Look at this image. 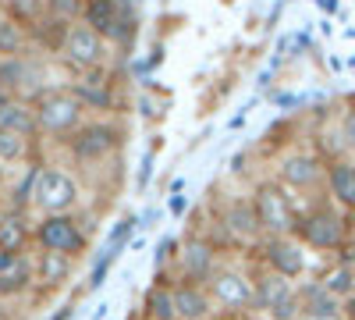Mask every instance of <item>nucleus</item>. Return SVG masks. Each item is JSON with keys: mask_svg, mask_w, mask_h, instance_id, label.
Returning <instances> with one entry per match:
<instances>
[{"mask_svg": "<svg viewBox=\"0 0 355 320\" xmlns=\"http://www.w3.org/2000/svg\"><path fill=\"white\" fill-rule=\"evenodd\" d=\"M125 135H128V128L117 114H110V118H85L61 142V150L71 167H78L82 174H93L117 160V153L125 150Z\"/></svg>", "mask_w": 355, "mask_h": 320, "instance_id": "nucleus-1", "label": "nucleus"}, {"mask_svg": "<svg viewBox=\"0 0 355 320\" xmlns=\"http://www.w3.org/2000/svg\"><path fill=\"white\" fill-rule=\"evenodd\" d=\"M93 217L89 214H40L33 224V249L40 253H61L78 260L89 249V235H93Z\"/></svg>", "mask_w": 355, "mask_h": 320, "instance_id": "nucleus-2", "label": "nucleus"}, {"mask_svg": "<svg viewBox=\"0 0 355 320\" xmlns=\"http://www.w3.org/2000/svg\"><path fill=\"white\" fill-rule=\"evenodd\" d=\"M291 235L299 239L306 249L338 253L348 242V214L338 210L334 203H313L309 210H299Z\"/></svg>", "mask_w": 355, "mask_h": 320, "instance_id": "nucleus-3", "label": "nucleus"}, {"mask_svg": "<svg viewBox=\"0 0 355 320\" xmlns=\"http://www.w3.org/2000/svg\"><path fill=\"white\" fill-rule=\"evenodd\" d=\"M93 33L107 40V47L125 50L139 36V15H135V0H85L82 18Z\"/></svg>", "mask_w": 355, "mask_h": 320, "instance_id": "nucleus-4", "label": "nucleus"}, {"mask_svg": "<svg viewBox=\"0 0 355 320\" xmlns=\"http://www.w3.org/2000/svg\"><path fill=\"white\" fill-rule=\"evenodd\" d=\"M33 110H36L40 139H53V142H64L89 118L85 107L78 103V96L68 90V85H50L40 100H33Z\"/></svg>", "mask_w": 355, "mask_h": 320, "instance_id": "nucleus-5", "label": "nucleus"}, {"mask_svg": "<svg viewBox=\"0 0 355 320\" xmlns=\"http://www.w3.org/2000/svg\"><path fill=\"white\" fill-rule=\"evenodd\" d=\"M82 178L68 164H46L40 167V182H36V199L33 210L36 214H78L82 207Z\"/></svg>", "mask_w": 355, "mask_h": 320, "instance_id": "nucleus-6", "label": "nucleus"}, {"mask_svg": "<svg viewBox=\"0 0 355 320\" xmlns=\"http://www.w3.org/2000/svg\"><path fill=\"white\" fill-rule=\"evenodd\" d=\"M214 296V306L224 320H239V317H252L256 313V278L245 274L242 267L234 264H224L214 271V278L206 281Z\"/></svg>", "mask_w": 355, "mask_h": 320, "instance_id": "nucleus-7", "label": "nucleus"}, {"mask_svg": "<svg viewBox=\"0 0 355 320\" xmlns=\"http://www.w3.org/2000/svg\"><path fill=\"white\" fill-rule=\"evenodd\" d=\"M50 90L46 82V65L36 50H28L21 57H0V93L11 100L33 103Z\"/></svg>", "mask_w": 355, "mask_h": 320, "instance_id": "nucleus-8", "label": "nucleus"}, {"mask_svg": "<svg viewBox=\"0 0 355 320\" xmlns=\"http://www.w3.org/2000/svg\"><path fill=\"white\" fill-rule=\"evenodd\" d=\"M249 196H252V207H256V221H259L263 239H266V235H291L299 210H295L288 189H284L277 178L256 182Z\"/></svg>", "mask_w": 355, "mask_h": 320, "instance_id": "nucleus-9", "label": "nucleus"}, {"mask_svg": "<svg viewBox=\"0 0 355 320\" xmlns=\"http://www.w3.org/2000/svg\"><path fill=\"white\" fill-rule=\"evenodd\" d=\"M68 90L78 96V103L85 107V114L93 118H110V114H121V78L107 68L96 71H82L68 82Z\"/></svg>", "mask_w": 355, "mask_h": 320, "instance_id": "nucleus-10", "label": "nucleus"}, {"mask_svg": "<svg viewBox=\"0 0 355 320\" xmlns=\"http://www.w3.org/2000/svg\"><path fill=\"white\" fill-rule=\"evenodd\" d=\"M210 224H217V231L224 235L227 246H259L263 231L256 221V207H252V196L249 192H234L224 196L220 207L214 210Z\"/></svg>", "mask_w": 355, "mask_h": 320, "instance_id": "nucleus-11", "label": "nucleus"}, {"mask_svg": "<svg viewBox=\"0 0 355 320\" xmlns=\"http://www.w3.org/2000/svg\"><path fill=\"white\" fill-rule=\"evenodd\" d=\"M220 267V249L206 231H189V239H182L178 246V260H174V281H196L206 285L214 278V271Z\"/></svg>", "mask_w": 355, "mask_h": 320, "instance_id": "nucleus-12", "label": "nucleus"}, {"mask_svg": "<svg viewBox=\"0 0 355 320\" xmlns=\"http://www.w3.org/2000/svg\"><path fill=\"white\" fill-rule=\"evenodd\" d=\"M64 61V68L71 75H82V71H96V68H107L110 61V47L100 33H93L85 22H75L68 28V40L61 47V53H57Z\"/></svg>", "mask_w": 355, "mask_h": 320, "instance_id": "nucleus-13", "label": "nucleus"}, {"mask_svg": "<svg viewBox=\"0 0 355 320\" xmlns=\"http://www.w3.org/2000/svg\"><path fill=\"white\" fill-rule=\"evenodd\" d=\"M274 178L291 192H316L327 178V160L316 150H288L277 157Z\"/></svg>", "mask_w": 355, "mask_h": 320, "instance_id": "nucleus-14", "label": "nucleus"}, {"mask_svg": "<svg viewBox=\"0 0 355 320\" xmlns=\"http://www.w3.org/2000/svg\"><path fill=\"white\" fill-rule=\"evenodd\" d=\"M256 253H259L263 271H274V274H281L288 281L306 278L309 256H306V246L295 235H266V239H259Z\"/></svg>", "mask_w": 355, "mask_h": 320, "instance_id": "nucleus-15", "label": "nucleus"}, {"mask_svg": "<svg viewBox=\"0 0 355 320\" xmlns=\"http://www.w3.org/2000/svg\"><path fill=\"white\" fill-rule=\"evenodd\" d=\"M33 253H0V303H15L36 292Z\"/></svg>", "mask_w": 355, "mask_h": 320, "instance_id": "nucleus-16", "label": "nucleus"}, {"mask_svg": "<svg viewBox=\"0 0 355 320\" xmlns=\"http://www.w3.org/2000/svg\"><path fill=\"white\" fill-rule=\"evenodd\" d=\"M33 267H36V296H53L57 288H64L75 274V260L61 253H33Z\"/></svg>", "mask_w": 355, "mask_h": 320, "instance_id": "nucleus-17", "label": "nucleus"}, {"mask_svg": "<svg viewBox=\"0 0 355 320\" xmlns=\"http://www.w3.org/2000/svg\"><path fill=\"white\" fill-rule=\"evenodd\" d=\"M299 303H302V320H345V303L323 288L320 278L299 285Z\"/></svg>", "mask_w": 355, "mask_h": 320, "instance_id": "nucleus-18", "label": "nucleus"}, {"mask_svg": "<svg viewBox=\"0 0 355 320\" xmlns=\"http://www.w3.org/2000/svg\"><path fill=\"white\" fill-rule=\"evenodd\" d=\"M331 203L338 210L352 214L355 210V157H338L327 164V178H323Z\"/></svg>", "mask_w": 355, "mask_h": 320, "instance_id": "nucleus-19", "label": "nucleus"}, {"mask_svg": "<svg viewBox=\"0 0 355 320\" xmlns=\"http://www.w3.org/2000/svg\"><path fill=\"white\" fill-rule=\"evenodd\" d=\"M174 306H178V320H214L217 306L206 285L196 281H174Z\"/></svg>", "mask_w": 355, "mask_h": 320, "instance_id": "nucleus-20", "label": "nucleus"}, {"mask_svg": "<svg viewBox=\"0 0 355 320\" xmlns=\"http://www.w3.org/2000/svg\"><path fill=\"white\" fill-rule=\"evenodd\" d=\"M33 214L8 210L0 217V253H33Z\"/></svg>", "mask_w": 355, "mask_h": 320, "instance_id": "nucleus-21", "label": "nucleus"}, {"mask_svg": "<svg viewBox=\"0 0 355 320\" xmlns=\"http://www.w3.org/2000/svg\"><path fill=\"white\" fill-rule=\"evenodd\" d=\"M142 317L146 320H178V306H174V278L171 274H157V281L146 288L142 296Z\"/></svg>", "mask_w": 355, "mask_h": 320, "instance_id": "nucleus-22", "label": "nucleus"}, {"mask_svg": "<svg viewBox=\"0 0 355 320\" xmlns=\"http://www.w3.org/2000/svg\"><path fill=\"white\" fill-rule=\"evenodd\" d=\"M40 167H43V160H28V164L18 167L15 182H11V189H8V196H4V207H8V210H25V214H33Z\"/></svg>", "mask_w": 355, "mask_h": 320, "instance_id": "nucleus-23", "label": "nucleus"}, {"mask_svg": "<svg viewBox=\"0 0 355 320\" xmlns=\"http://www.w3.org/2000/svg\"><path fill=\"white\" fill-rule=\"evenodd\" d=\"M256 278V313H270L277 303H284L295 288V281H288V278H281V274H274V271H259V274H252Z\"/></svg>", "mask_w": 355, "mask_h": 320, "instance_id": "nucleus-24", "label": "nucleus"}, {"mask_svg": "<svg viewBox=\"0 0 355 320\" xmlns=\"http://www.w3.org/2000/svg\"><path fill=\"white\" fill-rule=\"evenodd\" d=\"M0 132H18V135H28V139H40L33 103H25V100H8L4 107H0Z\"/></svg>", "mask_w": 355, "mask_h": 320, "instance_id": "nucleus-25", "label": "nucleus"}, {"mask_svg": "<svg viewBox=\"0 0 355 320\" xmlns=\"http://www.w3.org/2000/svg\"><path fill=\"white\" fill-rule=\"evenodd\" d=\"M71 25H75V22H64V18L46 15V18L33 28V50H36V53H61Z\"/></svg>", "mask_w": 355, "mask_h": 320, "instance_id": "nucleus-26", "label": "nucleus"}, {"mask_svg": "<svg viewBox=\"0 0 355 320\" xmlns=\"http://www.w3.org/2000/svg\"><path fill=\"white\" fill-rule=\"evenodd\" d=\"M28 50H33V33L0 8V57H21Z\"/></svg>", "mask_w": 355, "mask_h": 320, "instance_id": "nucleus-27", "label": "nucleus"}, {"mask_svg": "<svg viewBox=\"0 0 355 320\" xmlns=\"http://www.w3.org/2000/svg\"><path fill=\"white\" fill-rule=\"evenodd\" d=\"M139 228H142V217H139V214H125V217H117V221L110 224V231H107V242H103L100 256L117 260V256H121V253L132 246V239L139 235Z\"/></svg>", "mask_w": 355, "mask_h": 320, "instance_id": "nucleus-28", "label": "nucleus"}, {"mask_svg": "<svg viewBox=\"0 0 355 320\" xmlns=\"http://www.w3.org/2000/svg\"><path fill=\"white\" fill-rule=\"evenodd\" d=\"M40 160V139H28L18 132H0V164H28Z\"/></svg>", "mask_w": 355, "mask_h": 320, "instance_id": "nucleus-29", "label": "nucleus"}, {"mask_svg": "<svg viewBox=\"0 0 355 320\" xmlns=\"http://www.w3.org/2000/svg\"><path fill=\"white\" fill-rule=\"evenodd\" d=\"M320 281H323V288H327V292H334V296L345 303V299L355 296V264H352V260H341V264H334Z\"/></svg>", "mask_w": 355, "mask_h": 320, "instance_id": "nucleus-30", "label": "nucleus"}, {"mask_svg": "<svg viewBox=\"0 0 355 320\" xmlns=\"http://www.w3.org/2000/svg\"><path fill=\"white\" fill-rule=\"evenodd\" d=\"M0 8H4V15H11L15 22H21L28 33L46 18V0H4Z\"/></svg>", "mask_w": 355, "mask_h": 320, "instance_id": "nucleus-31", "label": "nucleus"}, {"mask_svg": "<svg viewBox=\"0 0 355 320\" xmlns=\"http://www.w3.org/2000/svg\"><path fill=\"white\" fill-rule=\"evenodd\" d=\"M178 246H182V242H178L174 235H164V239L153 246V271H157V274H171V271H174Z\"/></svg>", "mask_w": 355, "mask_h": 320, "instance_id": "nucleus-32", "label": "nucleus"}, {"mask_svg": "<svg viewBox=\"0 0 355 320\" xmlns=\"http://www.w3.org/2000/svg\"><path fill=\"white\" fill-rule=\"evenodd\" d=\"M114 264H117V260H110V256H96V260H93V267H89V274H85V285L78 288V296L100 292L103 281L110 278V267H114Z\"/></svg>", "mask_w": 355, "mask_h": 320, "instance_id": "nucleus-33", "label": "nucleus"}, {"mask_svg": "<svg viewBox=\"0 0 355 320\" xmlns=\"http://www.w3.org/2000/svg\"><path fill=\"white\" fill-rule=\"evenodd\" d=\"M153 167H157V150H146V153H142V164H139V174H135V189H139V192L150 189Z\"/></svg>", "mask_w": 355, "mask_h": 320, "instance_id": "nucleus-34", "label": "nucleus"}, {"mask_svg": "<svg viewBox=\"0 0 355 320\" xmlns=\"http://www.w3.org/2000/svg\"><path fill=\"white\" fill-rule=\"evenodd\" d=\"M338 132H341V139H345V150L355 157V107H348L345 114H341V121H338Z\"/></svg>", "mask_w": 355, "mask_h": 320, "instance_id": "nucleus-35", "label": "nucleus"}, {"mask_svg": "<svg viewBox=\"0 0 355 320\" xmlns=\"http://www.w3.org/2000/svg\"><path fill=\"white\" fill-rule=\"evenodd\" d=\"M189 203H192V196L174 192V196H171V203H167V210H171L174 217H185V214H189Z\"/></svg>", "mask_w": 355, "mask_h": 320, "instance_id": "nucleus-36", "label": "nucleus"}, {"mask_svg": "<svg viewBox=\"0 0 355 320\" xmlns=\"http://www.w3.org/2000/svg\"><path fill=\"white\" fill-rule=\"evenodd\" d=\"M50 320H75V303H64V306H57V313Z\"/></svg>", "mask_w": 355, "mask_h": 320, "instance_id": "nucleus-37", "label": "nucleus"}, {"mask_svg": "<svg viewBox=\"0 0 355 320\" xmlns=\"http://www.w3.org/2000/svg\"><path fill=\"white\" fill-rule=\"evenodd\" d=\"M245 164H249V153H239L231 160V174H245Z\"/></svg>", "mask_w": 355, "mask_h": 320, "instance_id": "nucleus-38", "label": "nucleus"}, {"mask_svg": "<svg viewBox=\"0 0 355 320\" xmlns=\"http://www.w3.org/2000/svg\"><path fill=\"white\" fill-rule=\"evenodd\" d=\"M245 118H249V107H242L239 114H234V118L227 121V128H231V132H234V128H242V125H245Z\"/></svg>", "mask_w": 355, "mask_h": 320, "instance_id": "nucleus-39", "label": "nucleus"}, {"mask_svg": "<svg viewBox=\"0 0 355 320\" xmlns=\"http://www.w3.org/2000/svg\"><path fill=\"white\" fill-rule=\"evenodd\" d=\"M107 313H110V303H100V306L93 310V320H103Z\"/></svg>", "mask_w": 355, "mask_h": 320, "instance_id": "nucleus-40", "label": "nucleus"}, {"mask_svg": "<svg viewBox=\"0 0 355 320\" xmlns=\"http://www.w3.org/2000/svg\"><path fill=\"white\" fill-rule=\"evenodd\" d=\"M345 320H355V296L345 299Z\"/></svg>", "mask_w": 355, "mask_h": 320, "instance_id": "nucleus-41", "label": "nucleus"}, {"mask_svg": "<svg viewBox=\"0 0 355 320\" xmlns=\"http://www.w3.org/2000/svg\"><path fill=\"white\" fill-rule=\"evenodd\" d=\"M320 8H323V11H331V15H334V11L341 8V0H320Z\"/></svg>", "mask_w": 355, "mask_h": 320, "instance_id": "nucleus-42", "label": "nucleus"}, {"mask_svg": "<svg viewBox=\"0 0 355 320\" xmlns=\"http://www.w3.org/2000/svg\"><path fill=\"white\" fill-rule=\"evenodd\" d=\"M8 100H11V96H4V93H0V107H4V103H8Z\"/></svg>", "mask_w": 355, "mask_h": 320, "instance_id": "nucleus-43", "label": "nucleus"}, {"mask_svg": "<svg viewBox=\"0 0 355 320\" xmlns=\"http://www.w3.org/2000/svg\"><path fill=\"white\" fill-rule=\"evenodd\" d=\"M0 217H4V207H0Z\"/></svg>", "mask_w": 355, "mask_h": 320, "instance_id": "nucleus-44", "label": "nucleus"}, {"mask_svg": "<svg viewBox=\"0 0 355 320\" xmlns=\"http://www.w3.org/2000/svg\"><path fill=\"white\" fill-rule=\"evenodd\" d=\"M352 253H355V242H352Z\"/></svg>", "mask_w": 355, "mask_h": 320, "instance_id": "nucleus-45", "label": "nucleus"}, {"mask_svg": "<svg viewBox=\"0 0 355 320\" xmlns=\"http://www.w3.org/2000/svg\"><path fill=\"white\" fill-rule=\"evenodd\" d=\"M139 320H146V317H139Z\"/></svg>", "mask_w": 355, "mask_h": 320, "instance_id": "nucleus-46", "label": "nucleus"}]
</instances>
